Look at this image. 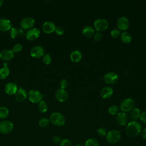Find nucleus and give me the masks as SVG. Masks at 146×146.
Returning <instances> with one entry per match:
<instances>
[{"instance_id":"f03ea898","label":"nucleus","mask_w":146,"mask_h":146,"mask_svg":"<svg viewBox=\"0 0 146 146\" xmlns=\"http://www.w3.org/2000/svg\"><path fill=\"white\" fill-rule=\"evenodd\" d=\"M49 120L53 125L57 127L63 125L66 121L64 116L61 113L58 112L52 113L50 116Z\"/></svg>"},{"instance_id":"f8f14e48","label":"nucleus","mask_w":146,"mask_h":146,"mask_svg":"<svg viewBox=\"0 0 146 146\" xmlns=\"http://www.w3.org/2000/svg\"><path fill=\"white\" fill-rule=\"evenodd\" d=\"M55 98L59 102H64L67 100L68 94L65 90L59 88L55 91Z\"/></svg>"},{"instance_id":"f257e3e1","label":"nucleus","mask_w":146,"mask_h":146,"mask_svg":"<svg viewBox=\"0 0 146 146\" xmlns=\"http://www.w3.org/2000/svg\"><path fill=\"white\" fill-rule=\"evenodd\" d=\"M141 125L137 121L133 120L129 122L126 124L125 128V134L131 137L138 136L141 131Z\"/></svg>"},{"instance_id":"412c9836","label":"nucleus","mask_w":146,"mask_h":146,"mask_svg":"<svg viewBox=\"0 0 146 146\" xmlns=\"http://www.w3.org/2000/svg\"><path fill=\"white\" fill-rule=\"evenodd\" d=\"M82 58V53L79 50H74L70 54V60L74 63L79 62Z\"/></svg>"},{"instance_id":"a878e982","label":"nucleus","mask_w":146,"mask_h":146,"mask_svg":"<svg viewBox=\"0 0 146 146\" xmlns=\"http://www.w3.org/2000/svg\"><path fill=\"white\" fill-rule=\"evenodd\" d=\"M38 110L41 113L46 112L48 110L47 104L43 100L40 101L38 105Z\"/></svg>"},{"instance_id":"a211bd4d","label":"nucleus","mask_w":146,"mask_h":146,"mask_svg":"<svg viewBox=\"0 0 146 146\" xmlns=\"http://www.w3.org/2000/svg\"><path fill=\"white\" fill-rule=\"evenodd\" d=\"M11 28V22L6 18L0 19V31L6 32L10 30Z\"/></svg>"},{"instance_id":"2f4dec72","label":"nucleus","mask_w":146,"mask_h":146,"mask_svg":"<svg viewBox=\"0 0 146 146\" xmlns=\"http://www.w3.org/2000/svg\"><path fill=\"white\" fill-rule=\"evenodd\" d=\"M9 35L12 39H15V38H17L18 35V31L17 29L15 27H11L10 30Z\"/></svg>"},{"instance_id":"7ed1b4c3","label":"nucleus","mask_w":146,"mask_h":146,"mask_svg":"<svg viewBox=\"0 0 146 146\" xmlns=\"http://www.w3.org/2000/svg\"><path fill=\"white\" fill-rule=\"evenodd\" d=\"M121 139L120 132L116 129H111L107 132L106 139L110 144H114L118 143Z\"/></svg>"},{"instance_id":"dca6fc26","label":"nucleus","mask_w":146,"mask_h":146,"mask_svg":"<svg viewBox=\"0 0 146 146\" xmlns=\"http://www.w3.org/2000/svg\"><path fill=\"white\" fill-rule=\"evenodd\" d=\"M14 54L11 50H3L0 52V59L5 62L10 61L14 58Z\"/></svg>"},{"instance_id":"473e14b6","label":"nucleus","mask_w":146,"mask_h":146,"mask_svg":"<svg viewBox=\"0 0 146 146\" xmlns=\"http://www.w3.org/2000/svg\"><path fill=\"white\" fill-rule=\"evenodd\" d=\"M107 130L103 127H100L97 129V134L100 137L106 136L107 135Z\"/></svg>"},{"instance_id":"393cba45","label":"nucleus","mask_w":146,"mask_h":146,"mask_svg":"<svg viewBox=\"0 0 146 146\" xmlns=\"http://www.w3.org/2000/svg\"><path fill=\"white\" fill-rule=\"evenodd\" d=\"M10 70L7 67H3L0 69V79H5L8 77Z\"/></svg>"},{"instance_id":"4c0bfd02","label":"nucleus","mask_w":146,"mask_h":146,"mask_svg":"<svg viewBox=\"0 0 146 146\" xmlns=\"http://www.w3.org/2000/svg\"><path fill=\"white\" fill-rule=\"evenodd\" d=\"M55 33L58 35H62L64 34V31L62 27L58 26V27H56V29L55 30Z\"/></svg>"},{"instance_id":"6ab92c4d","label":"nucleus","mask_w":146,"mask_h":146,"mask_svg":"<svg viewBox=\"0 0 146 146\" xmlns=\"http://www.w3.org/2000/svg\"><path fill=\"white\" fill-rule=\"evenodd\" d=\"M27 97V92L26 90L23 88L20 87L17 91L16 94H15V98L17 101L19 102H23Z\"/></svg>"},{"instance_id":"6e6552de","label":"nucleus","mask_w":146,"mask_h":146,"mask_svg":"<svg viewBox=\"0 0 146 146\" xmlns=\"http://www.w3.org/2000/svg\"><path fill=\"white\" fill-rule=\"evenodd\" d=\"M35 25V20L31 17H25L20 22V26L25 30H29L33 27Z\"/></svg>"},{"instance_id":"aec40b11","label":"nucleus","mask_w":146,"mask_h":146,"mask_svg":"<svg viewBox=\"0 0 146 146\" xmlns=\"http://www.w3.org/2000/svg\"><path fill=\"white\" fill-rule=\"evenodd\" d=\"M113 94V89L110 87H104L100 91V96L103 99L110 98Z\"/></svg>"},{"instance_id":"ea45409f","label":"nucleus","mask_w":146,"mask_h":146,"mask_svg":"<svg viewBox=\"0 0 146 146\" xmlns=\"http://www.w3.org/2000/svg\"><path fill=\"white\" fill-rule=\"evenodd\" d=\"M62 140V139L61 137L59 136H55L52 138V141L55 144H59V143L60 144Z\"/></svg>"},{"instance_id":"37998d69","label":"nucleus","mask_w":146,"mask_h":146,"mask_svg":"<svg viewBox=\"0 0 146 146\" xmlns=\"http://www.w3.org/2000/svg\"><path fill=\"white\" fill-rule=\"evenodd\" d=\"M75 146H84V145L83 144H82V143H78Z\"/></svg>"},{"instance_id":"2eb2a0df","label":"nucleus","mask_w":146,"mask_h":146,"mask_svg":"<svg viewBox=\"0 0 146 146\" xmlns=\"http://www.w3.org/2000/svg\"><path fill=\"white\" fill-rule=\"evenodd\" d=\"M5 92L9 95H13L16 94L18 87L17 84L13 82L7 83L5 86Z\"/></svg>"},{"instance_id":"ddd939ff","label":"nucleus","mask_w":146,"mask_h":146,"mask_svg":"<svg viewBox=\"0 0 146 146\" xmlns=\"http://www.w3.org/2000/svg\"><path fill=\"white\" fill-rule=\"evenodd\" d=\"M44 54L43 48L40 46H34L30 50V55L34 58H40Z\"/></svg>"},{"instance_id":"4be33fe9","label":"nucleus","mask_w":146,"mask_h":146,"mask_svg":"<svg viewBox=\"0 0 146 146\" xmlns=\"http://www.w3.org/2000/svg\"><path fill=\"white\" fill-rule=\"evenodd\" d=\"M83 35L86 37H91L95 34V29L91 26H84L82 30Z\"/></svg>"},{"instance_id":"1a4fd4ad","label":"nucleus","mask_w":146,"mask_h":146,"mask_svg":"<svg viewBox=\"0 0 146 146\" xmlns=\"http://www.w3.org/2000/svg\"><path fill=\"white\" fill-rule=\"evenodd\" d=\"M117 27L119 30L125 31L128 29L129 26V21L125 17H120L118 18L116 22Z\"/></svg>"},{"instance_id":"39448f33","label":"nucleus","mask_w":146,"mask_h":146,"mask_svg":"<svg viewBox=\"0 0 146 146\" xmlns=\"http://www.w3.org/2000/svg\"><path fill=\"white\" fill-rule=\"evenodd\" d=\"M27 98L30 102L33 103H37L42 101L43 95L36 90H31L29 92Z\"/></svg>"},{"instance_id":"58836bf2","label":"nucleus","mask_w":146,"mask_h":146,"mask_svg":"<svg viewBox=\"0 0 146 146\" xmlns=\"http://www.w3.org/2000/svg\"><path fill=\"white\" fill-rule=\"evenodd\" d=\"M102 35L100 32H96L94 35V40L95 42H99L102 39Z\"/></svg>"},{"instance_id":"f3484780","label":"nucleus","mask_w":146,"mask_h":146,"mask_svg":"<svg viewBox=\"0 0 146 146\" xmlns=\"http://www.w3.org/2000/svg\"><path fill=\"white\" fill-rule=\"evenodd\" d=\"M116 121L119 125L121 126H124L127 124L128 121L127 115L125 112H120L116 114Z\"/></svg>"},{"instance_id":"79ce46f5","label":"nucleus","mask_w":146,"mask_h":146,"mask_svg":"<svg viewBox=\"0 0 146 146\" xmlns=\"http://www.w3.org/2000/svg\"><path fill=\"white\" fill-rule=\"evenodd\" d=\"M140 133L142 138L144 140H146V128L141 129Z\"/></svg>"},{"instance_id":"5701e85b","label":"nucleus","mask_w":146,"mask_h":146,"mask_svg":"<svg viewBox=\"0 0 146 146\" xmlns=\"http://www.w3.org/2000/svg\"><path fill=\"white\" fill-rule=\"evenodd\" d=\"M120 40L122 42H123L125 44H129L131 43L132 40V36L127 31H124L120 34Z\"/></svg>"},{"instance_id":"72a5a7b5","label":"nucleus","mask_w":146,"mask_h":146,"mask_svg":"<svg viewBox=\"0 0 146 146\" xmlns=\"http://www.w3.org/2000/svg\"><path fill=\"white\" fill-rule=\"evenodd\" d=\"M120 31L119 29H114L113 30H112L110 32V35L112 38H117L119 36H120Z\"/></svg>"},{"instance_id":"20e7f679","label":"nucleus","mask_w":146,"mask_h":146,"mask_svg":"<svg viewBox=\"0 0 146 146\" xmlns=\"http://www.w3.org/2000/svg\"><path fill=\"white\" fill-rule=\"evenodd\" d=\"M94 27L97 32L105 31L108 27V21L104 18H98L94 22Z\"/></svg>"},{"instance_id":"9b49d317","label":"nucleus","mask_w":146,"mask_h":146,"mask_svg":"<svg viewBox=\"0 0 146 146\" xmlns=\"http://www.w3.org/2000/svg\"><path fill=\"white\" fill-rule=\"evenodd\" d=\"M40 30L37 28L29 29L26 33V38L27 40L33 41L38 39L40 35Z\"/></svg>"},{"instance_id":"4468645a","label":"nucleus","mask_w":146,"mask_h":146,"mask_svg":"<svg viewBox=\"0 0 146 146\" xmlns=\"http://www.w3.org/2000/svg\"><path fill=\"white\" fill-rule=\"evenodd\" d=\"M56 29L55 25L51 21L44 22L42 26V31L46 34H51L55 31Z\"/></svg>"},{"instance_id":"c03bdc74","label":"nucleus","mask_w":146,"mask_h":146,"mask_svg":"<svg viewBox=\"0 0 146 146\" xmlns=\"http://www.w3.org/2000/svg\"><path fill=\"white\" fill-rule=\"evenodd\" d=\"M3 1L2 0H0V7L3 5Z\"/></svg>"},{"instance_id":"a19ab883","label":"nucleus","mask_w":146,"mask_h":146,"mask_svg":"<svg viewBox=\"0 0 146 146\" xmlns=\"http://www.w3.org/2000/svg\"><path fill=\"white\" fill-rule=\"evenodd\" d=\"M140 119L143 123L146 124V111H144L141 113Z\"/></svg>"},{"instance_id":"7c9ffc66","label":"nucleus","mask_w":146,"mask_h":146,"mask_svg":"<svg viewBox=\"0 0 146 146\" xmlns=\"http://www.w3.org/2000/svg\"><path fill=\"white\" fill-rule=\"evenodd\" d=\"M50 123L49 119L46 117H42L39 120V125L41 127H47Z\"/></svg>"},{"instance_id":"e433bc0d","label":"nucleus","mask_w":146,"mask_h":146,"mask_svg":"<svg viewBox=\"0 0 146 146\" xmlns=\"http://www.w3.org/2000/svg\"><path fill=\"white\" fill-rule=\"evenodd\" d=\"M68 84V81L65 79H63L61 80L60 83H59L60 87L61 89H63V90H65L67 87Z\"/></svg>"},{"instance_id":"cd10ccee","label":"nucleus","mask_w":146,"mask_h":146,"mask_svg":"<svg viewBox=\"0 0 146 146\" xmlns=\"http://www.w3.org/2000/svg\"><path fill=\"white\" fill-rule=\"evenodd\" d=\"M9 111L6 107H0V119H5L8 116Z\"/></svg>"},{"instance_id":"9d476101","label":"nucleus","mask_w":146,"mask_h":146,"mask_svg":"<svg viewBox=\"0 0 146 146\" xmlns=\"http://www.w3.org/2000/svg\"><path fill=\"white\" fill-rule=\"evenodd\" d=\"M118 75L114 72H109L106 73L103 78L104 81L108 84H113L118 80Z\"/></svg>"},{"instance_id":"0eeeda50","label":"nucleus","mask_w":146,"mask_h":146,"mask_svg":"<svg viewBox=\"0 0 146 146\" xmlns=\"http://www.w3.org/2000/svg\"><path fill=\"white\" fill-rule=\"evenodd\" d=\"M14 128L13 123L9 120H4L0 123V132L3 134L10 133Z\"/></svg>"},{"instance_id":"c9c22d12","label":"nucleus","mask_w":146,"mask_h":146,"mask_svg":"<svg viewBox=\"0 0 146 146\" xmlns=\"http://www.w3.org/2000/svg\"><path fill=\"white\" fill-rule=\"evenodd\" d=\"M23 47H22V45L20 43H17L16 44H15L13 48H12V51L13 52H20L22 49Z\"/></svg>"},{"instance_id":"c756f323","label":"nucleus","mask_w":146,"mask_h":146,"mask_svg":"<svg viewBox=\"0 0 146 146\" xmlns=\"http://www.w3.org/2000/svg\"><path fill=\"white\" fill-rule=\"evenodd\" d=\"M118 110H119V107L117 106L113 105V106H111L108 108V113L111 115H115L118 112Z\"/></svg>"},{"instance_id":"c85d7f7f","label":"nucleus","mask_w":146,"mask_h":146,"mask_svg":"<svg viewBox=\"0 0 146 146\" xmlns=\"http://www.w3.org/2000/svg\"><path fill=\"white\" fill-rule=\"evenodd\" d=\"M42 62L46 65H48L51 62V57L48 54H44L42 56Z\"/></svg>"},{"instance_id":"423d86ee","label":"nucleus","mask_w":146,"mask_h":146,"mask_svg":"<svg viewBox=\"0 0 146 146\" xmlns=\"http://www.w3.org/2000/svg\"><path fill=\"white\" fill-rule=\"evenodd\" d=\"M134 107V102L131 98L124 99L120 103V108L122 112H128L131 111Z\"/></svg>"},{"instance_id":"bb28decb","label":"nucleus","mask_w":146,"mask_h":146,"mask_svg":"<svg viewBox=\"0 0 146 146\" xmlns=\"http://www.w3.org/2000/svg\"><path fill=\"white\" fill-rule=\"evenodd\" d=\"M84 146H100L98 141L94 138H89L85 141Z\"/></svg>"},{"instance_id":"b1692460","label":"nucleus","mask_w":146,"mask_h":146,"mask_svg":"<svg viewBox=\"0 0 146 146\" xmlns=\"http://www.w3.org/2000/svg\"><path fill=\"white\" fill-rule=\"evenodd\" d=\"M141 113V112L140 109H139L137 108H133L130 111V117L133 120H136L140 119Z\"/></svg>"},{"instance_id":"f704fd0d","label":"nucleus","mask_w":146,"mask_h":146,"mask_svg":"<svg viewBox=\"0 0 146 146\" xmlns=\"http://www.w3.org/2000/svg\"><path fill=\"white\" fill-rule=\"evenodd\" d=\"M60 146H72L71 141L68 139H63L60 143Z\"/></svg>"}]
</instances>
